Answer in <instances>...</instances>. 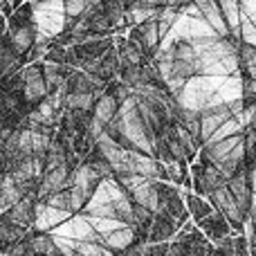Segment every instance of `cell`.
<instances>
[{
    "instance_id": "6da1fadb",
    "label": "cell",
    "mask_w": 256,
    "mask_h": 256,
    "mask_svg": "<svg viewBox=\"0 0 256 256\" xmlns=\"http://www.w3.org/2000/svg\"><path fill=\"white\" fill-rule=\"evenodd\" d=\"M32 20L34 27L43 34L56 38L66 32V16H63V0H43L32 2Z\"/></svg>"
},
{
    "instance_id": "7a4b0ae2",
    "label": "cell",
    "mask_w": 256,
    "mask_h": 256,
    "mask_svg": "<svg viewBox=\"0 0 256 256\" xmlns=\"http://www.w3.org/2000/svg\"><path fill=\"white\" fill-rule=\"evenodd\" d=\"M50 236H61V238H70L76 243H97L99 245V236L90 230V225L84 220V216H70L66 222L50 232Z\"/></svg>"
},
{
    "instance_id": "3957f363",
    "label": "cell",
    "mask_w": 256,
    "mask_h": 256,
    "mask_svg": "<svg viewBox=\"0 0 256 256\" xmlns=\"http://www.w3.org/2000/svg\"><path fill=\"white\" fill-rule=\"evenodd\" d=\"M70 216H72V214L58 212V209H52V207H48L45 202L36 200V202H34V212H32V227H34V232L45 234V232L56 230V227L61 225V222H66Z\"/></svg>"
},
{
    "instance_id": "277c9868",
    "label": "cell",
    "mask_w": 256,
    "mask_h": 256,
    "mask_svg": "<svg viewBox=\"0 0 256 256\" xmlns=\"http://www.w3.org/2000/svg\"><path fill=\"white\" fill-rule=\"evenodd\" d=\"M230 110L225 106H218V108H202L198 112V128H200V142H207L214 132L218 130L227 120H230Z\"/></svg>"
},
{
    "instance_id": "5b68a950",
    "label": "cell",
    "mask_w": 256,
    "mask_h": 256,
    "mask_svg": "<svg viewBox=\"0 0 256 256\" xmlns=\"http://www.w3.org/2000/svg\"><path fill=\"white\" fill-rule=\"evenodd\" d=\"M68 180H70V171H68L66 164H63V166L52 168V171H48V173H43L40 184H38V191H36V198H40V202H43V200L50 198V196L68 189Z\"/></svg>"
},
{
    "instance_id": "8992f818",
    "label": "cell",
    "mask_w": 256,
    "mask_h": 256,
    "mask_svg": "<svg viewBox=\"0 0 256 256\" xmlns=\"http://www.w3.org/2000/svg\"><path fill=\"white\" fill-rule=\"evenodd\" d=\"M178 232V222L164 212L153 214V222H150L148 236H146V245H158V243H168L173 234Z\"/></svg>"
},
{
    "instance_id": "52a82bcc",
    "label": "cell",
    "mask_w": 256,
    "mask_h": 256,
    "mask_svg": "<svg viewBox=\"0 0 256 256\" xmlns=\"http://www.w3.org/2000/svg\"><path fill=\"white\" fill-rule=\"evenodd\" d=\"M99 182H102V178H99L97 173H94L92 168L88 166V164H81V166H76L74 171L70 173L68 186H74V189H79L81 194H84L86 198L90 200V196L94 194V189H97Z\"/></svg>"
},
{
    "instance_id": "ba28073f",
    "label": "cell",
    "mask_w": 256,
    "mask_h": 256,
    "mask_svg": "<svg viewBox=\"0 0 256 256\" xmlns=\"http://www.w3.org/2000/svg\"><path fill=\"white\" fill-rule=\"evenodd\" d=\"M196 7L200 9L202 20L216 32L218 38H230V32H227V25H225V20H222V14H220V9H218V2H214V0H198Z\"/></svg>"
},
{
    "instance_id": "9c48e42d",
    "label": "cell",
    "mask_w": 256,
    "mask_h": 256,
    "mask_svg": "<svg viewBox=\"0 0 256 256\" xmlns=\"http://www.w3.org/2000/svg\"><path fill=\"white\" fill-rule=\"evenodd\" d=\"M34 22L32 25H20V27H14V30L7 32V38L12 43V50L18 54V56H25L32 48H34Z\"/></svg>"
},
{
    "instance_id": "30bf717a",
    "label": "cell",
    "mask_w": 256,
    "mask_h": 256,
    "mask_svg": "<svg viewBox=\"0 0 256 256\" xmlns=\"http://www.w3.org/2000/svg\"><path fill=\"white\" fill-rule=\"evenodd\" d=\"M155 184H158V182H153V180H146L144 184H140L130 196H128L130 202L137 204V207H142V209H146V212H150V214H158L160 202H158V189H155Z\"/></svg>"
},
{
    "instance_id": "8fae6325",
    "label": "cell",
    "mask_w": 256,
    "mask_h": 256,
    "mask_svg": "<svg viewBox=\"0 0 256 256\" xmlns=\"http://www.w3.org/2000/svg\"><path fill=\"white\" fill-rule=\"evenodd\" d=\"M198 225L202 227L204 234H207V238H212L214 243H220L222 238H227V236L232 234L230 222H227V218L222 216L220 212H212L207 218H202Z\"/></svg>"
},
{
    "instance_id": "7c38bea8",
    "label": "cell",
    "mask_w": 256,
    "mask_h": 256,
    "mask_svg": "<svg viewBox=\"0 0 256 256\" xmlns=\"http://www.w3.org/2000/svg\"><path fill=\"white\" fill-rule=\"evenodd\" d=\"M132 243H135V232H132V227H122V230L112 232V234L108 236H99V245L102 248H106L108 252H126L128 248H132Z\"/></svg>"
},
{
    "instance_id": "4fadbf2b",
    "label": "cell",
    "mask_w": 256,
    "mask_h": 256,
    "mask_svg": "<svg viewBox=\"0 0 256 256\" xmlns=\"http://www.w3.org/2000/svg\"><path fill=\"white\" fill-rule=\"evenodd\" d=\"M34 202H36V198H20L12 209H9V212H2V214L7 216L9 222H14V225L27 230V227L32 225V212H34Z\"/></svg>"
},
{
    "instance_id": "5bb4252c",
    "label": "cell",
    "mask_w": 256,
    "mask_h": 256,
    "mask_svg": "<svg viewBox=\"0 0 256 256\" xmlns=\"http://www.w3.org/2000/svg\"><path fill=\"white\" fill-rule=\"evenodd\" d=\"M218 9L222 14V20L227 25V32H230L232 40H238V27H240V12H238V2L236 0H220L218 2ZM240 43V40H238Z\"/></svg>"
},
{
    "instance_id": "9a60e30c",
    "label": "cell",
    "mask_w": 256,
    "mask_h": 256,
    "mask_svg": "<svg viewBox=\"0 0 256 256\" xmlns=\"http://www.w3.org/2000/svg\"><path fill=\"white\" fill-rule=\"evenodd\" d=\"M117 108H120V104H117L110 94H104V97H99L92 106V120H97L99 124L108 126L112 122V117L117 115Z\"/></svg>"
},
{
    "instance_id": "2e32d148",
    "label": "cell",
    "mask_w": 256,
    "mask_h": 256,
    "mask_svg": "<svg viewBox=\"0 0 256 256\" xmlns=\"http://www.w3.org/2000/svg\"><path fill=\"white\" fill-rule=\"evenodd\" d=\"M20 198H22V196H20V191H18V186L14 184V180L7 176V173H4L2 184H0V214L9 212V209H12Z\"/></svg>"
},
{
    "instance_id": "e0dca14e",
    "label": "cell",
    "mask_w": 256,
    "mask_h": 256,
    "mask_svg": "<svg viewBox=\"0 0 256 256\" xmlns=\"http://www.w3.org/2000/svg\"><path fill=\"white\" fill-rule=\"evenodd\" d=\"M184 202H186V214L194 216L196 222H200L202 218H207L209 214L214 212V207L207 202V198H200V196H196V194H186Z\"/></svg>"
},
{
    "instance_id": "ac0fdd59",
    "label": "cell",
    "mask_w": 256,
    "mask_h": 256,
    "mask_svg": "<svg viewBox=\"0 0 256 256\" xmlns=\"http://www.w3.org/2000/svg\"><path fill=\"white\" fill-rule=\"evenodd\" d=\"M236 135H243V128L238 126V122L234 120V117H230V120L225 122L220 128H218L216 132H214L212 137H209L207 142H204L202 146H212V144H218V142L222 140H230V137H236Z\"/></svg>"
},
{
    "instance_id": "d6986e66",
    "label": "cell",
    "mask_w": 256,
    "mask_h": 256,
    "mask_svg": "<svg viewBox=\"0 0 256 256\" xmlns=\"http://www.w3.org/2000/svg\"><path fill=\"white\" fill-rule=\"evenodd\" d=\"M94 97L90 92L84 94H68L66 97V110L68 112H92Z\"/></svg>"
},
{
    "instance_id": "ffe728a7",
    "label": "cell",
    "mask_w": 256,
    "mask_h": 256,
    "mask_svg": "<svg viewBox=\"0 0 256 256\" xmlns=\"http://www.w3.org/2000/svg\"><path fill=\"white\" fill-rule=\"evenodd\" d=\"M30 243H32V252H34V256H61L56 252V248H54L50 234H34Z\"/></svg>"
},
{
    "instance_id": "44dd1931",
    "label": "cell",
    "mask_w": 256,
    "mask_h": 256,
    "mask_svg": "<svg viewBox=\"0 0 256 256\" xmlns=\"http://www.w3.org/2000/svg\"><path fill=\"white\" fill-rule=\"evenodd\" d=\"M238 40L243 45L254 48L256 45V25L248 18H240V27H238Z\"/></svg>"
},
{
    "instance_id": "7402d4cb",
    "label": "cell",
    "mask_w": 256,
    "mask_h": 256,
    "mask_svg": "<svg viewBox=\"0 0 256 256\" xmlns=\"http://www.w3.org/2000/svg\"><path fill=\"white\" fill-rule=\"evenodd\" d=\"M76 256H115L97 243H76Z\"/></svg>"
},
{
    "instance_id": "603a6c76",
    "label": "cell",
    "mask_w": 256,
    "mask_h": 256,
    "mask_svg": "<svg viewBox=\"0 0 256 256\" xmlns=\"http://www.w3.org/2000/svg\"><path fill=\"white\" fill-rule=\"evenodd\" d=\"M56 248V252L61 256H76V240H70V238H61V236H50Z\"/></svg>"
},
{
    "instance_id": "cb8c5ba5",
    "label": "cell",
    "mask_w": 256,
    "mask_h": 256,
    "mask_svg": "<svg viewBox=\"0 0 256 256\" xmlns=\"http://www.w3.org/2000/svg\"><path fill=\"white\" fill-rule=\"evenodd\" d=\"M240 18H248L256 25V0H240L238 2Z\"/></svg>"
},
{
    "instance_id": "d4e9b609",
    "label": "cell",
    "mask_w": 256,
    "mask_h": 256,
    "mask_svg": "<svg viewBox=\"0 0 256 256\" xmlns=\"http://www.w3.org/2000/svg\"><path fill=\"white\" fill-rule=\"evenodd\" d=\"M0 256H7V254H4V252H0Z\"/></svg>"
}]
</instances>
